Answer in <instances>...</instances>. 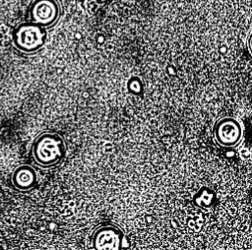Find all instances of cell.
<instances>
[{
  "mask_svg": "<svg viewBox=\"0 0 252 250\" xmlns=\"http://www.w3.org/2000/svg\"><path fill=\"white\" fill-rule=\"evenodd\" d=\"M214 136L218 144L223 147H234L242 139V127L232 117L220 119L214 127Z\"/></svg>",
  "mask_w": 252,
  "mask_h": 250,
  "instance_id": "3",
  "label": "cell"
},
{
  "mask_svg": "<svg viewBox=\"0 0 252 250\" xmlns=\"http://www.w3.org/2000/svg\"><path fill=\"white\" fill-rule=\"evenodd\" d=\"M11 181L16 189L20 191H28L35 186L37 175L31 165L22 164L17 166L13 171Z\"/></svg>",
  "mask_w": 252,
  "mask_h": 250,
  "instance_id": "6",
  "label": "cell"
},
{
  "mask_svg": "<svg viewBox=\"0 0 252 250\" xmlns=\"http://www.w3.org/2000/svg\"><path fill=\"white\" fill-rule=\"evenodd\" d=\"M60 16L57 0H34L30 8L31 20L46 28L56 23Z\"/></svg>",
  "mask_w": 252,
  "mask_h": 250,
  "instance_id": "4",
  "label": "cell"
},
{
  "mask_svg": "<svg viewBox=\"0 0 252 250\" xmlns=\"http://www.w3.org/2000/svg\"><path fill=\"white\" fill-rule=\"evenodd\" d=\"M45 40V28L32 21L20 24L13 31V43L18 50L24 53H33L39 50Z\"/></svg>",
  "mask_w": 252,
  "mask_h": 250,
  "instance_id": "2",
  "label": "cell"
},
{
  "mask_svg": "<svg viewBox=\"0 0 252 250\" xmlns=\"http://www.w3.org/2000/svg\"><path fill=\"white\" fill-rule=\"evenodd\" d=\"M96 1H102V0H96Z\"/></svg>",
  "mask_w": 252,
  "mask_h": 250,
  "instance_id": "9",
  "label": "cell"
},
{
  "mask_svg": "<svg viewBox=\"0 0 252 250\" xmlns=\"http://www.w3.org/2000/svg\"><path fill=\"white\" fill-rule=\"evenodd\" d=\"M32 152L38 165L49 167L59 163L65 157L66 145L59 134L45 132L34 140Z\"/></svg>",
  "mask_w": 252,
  "mask_h": 250,
  "instance_id": "1",
  "label": "cell"
},
{
  "mask_svg": "<svg viewBox=\"0 0 252 250\" xmlns=\"http://www.w3.org/2000/svg\"><path fill=\"white\" fill-rule=\"evenodd\" d=\"M123 240L122 231L112 225H104L97 228L92 238L93 247L95 250H118Z\"/></svg>",
  "mask_w": 252,
  "mask_h": 250,
  "instance_id": "5",
  "label": "cell"
},
{
  "mask_svg": "<svg viewBox=\"0 0 252 250\" xmlns=\"http://www.w3.org/2000/svg\"><path fill=\"white\" fill-rule=\"evenodd\" d=\"M249 46H250V49L252 51V35L250 36V39H249Z\"/></svg>",
  "mask_w": 252,
  "mask_h": 250,
  "instance_id": "8",
  "label": "cell"
},
{
  "mask_svg": "<svg viewBox=\"0 0 252 250\" xmlns=\"http://www.w3.org/2000/svg\"><path fill=\"white\" fill-rule=\"evenodd\" d=\"M128 88L132 94H139L142 90V84L140 79L132 78L128 83Z\"/></svg>",
  "mask_w": 252,
  "mask_h": 250,
  "instance_id": "7",
  "label": "cell"
}]
</instances>
